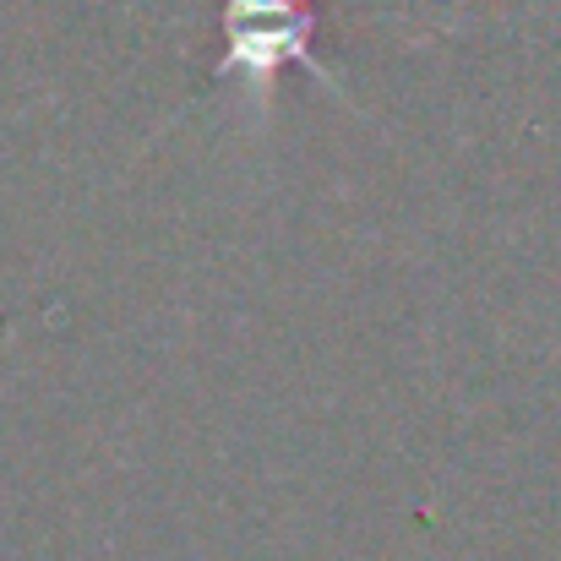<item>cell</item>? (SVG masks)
I'll return each instance as SVG.
<instances>
[{
    "label": "cell",
    "mask_w": 561,
    "mask_h": 561,
    "mask_svg": "<svg viewBox=\"0 0 561 561\" xmlns=\"http://www.w3.org/2000/svg\"><path fill=\"white\" fill-rule=\"evenodd\" d=\"M224 60L213 77H245L256 93L273 88V77L295 60L306 71H317L328 88H339L333 71H322V60L311 55L317 38V0H224Z\"/></svg>",
    "instance_id": "6da1fadb"
}]
</instances>
